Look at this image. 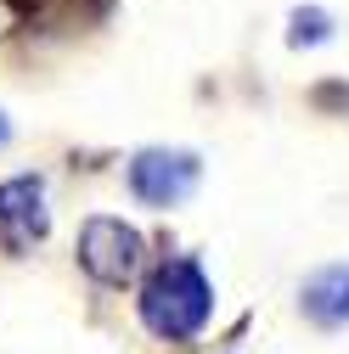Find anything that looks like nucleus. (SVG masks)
Returning <instances> with one entry per match:
<instances>
[{"instance_id": "1", "label": "nucleus", "mask_w": 349, "mask_h": 354, "mask_svg": "<svg viewBox=\"0 0 349 354\" xmlns=\"http://www.w3.org/2000/svg\"><path fill=\"white\" fill-rule=\"evenodd\" d=\"M208 309H214V292H208V276L192 259H163L147 276V287H141V321L169 343L197 337Z\"/></svg>"}, {"instance_id": "2", "label": "nucleus", "mask_w": 349, "mask_h": 354, "mask_svg": "<svg viewBox=\"0 0 349 354\" xmlns=\"http://www.w3.org/2000/svg\"><path fill=\"white\" fill-rule=\"evenodd\" d=\"M79 264L102 287H124L129 276L141 270V231H129L124 219H113V214L84 219V231H79Z\"/></svg>"}, {"instance_id": "3", "label": "nucleus", "mask_w": 349, "mask_h": 354, "mask_svg": "<svg viewBox=\"0 0 349 354\" xmlns=\"http://www.w3.org/2000/svg\"><path fill=\"white\" fill-rule=\"evenodd\" d=\"M192 186H197V158L192 152H141L129 163V192L152 208L181 203Z\"/></svg>"}, {"instance_id": "4", "label": "nucleus", "mask_w": 349, "mask_h": 354, "mask_svg": "<svg viewBox=\"0 0 349 354\" xmlns=\"http://www.w3.org/2000/svg\"><path fill=\"white\" fill-rule=\"evenodd\" d=\"M46 186L34 180V174H17V180L0 186V242L12 253H23L28 242L46 236Z\"/></svg>"}, {"instance_id": "5", "label": "nucleus", "mask_w": 349, "mask_h": 354, "mask_svg": "<svg viewBox=\"0 0 349 354\" xmlns=\"http://www.w3.org/2000/svg\"><path fill=\"white\" fill-rule=\"evenodd\" d=\"M304 309H310V321H321V326L349 321V264H332V270H321L304 287Z\"/></svg>"}, {"instance_id": "6", "label": "nucleus", "mask_w": 349, "mask_h": 354, "mask_svg": "<svg viewBox=\"0 0 349 354\" xmlns=\"http://www.w3.org/2000/svg\"><path fill=\"white\" fill-rule=\"evenodd\" d=\"M293 46H316V39H327V17L321 12H293Z\"/></svg>"}, {"instance_id": "7", "label": "nucleus", "mask_w": 349, "mask_h": 354, "mask_svg": "<svg viewBox=\"0 0 349 354\" xmlns=\"http://www.w3.org/2000/svg\"><path fill=\"white\" fill-rule=\"evenodd\" d=\"M0 141H6V118H0Z\"/></svg>"}]
</instances>
